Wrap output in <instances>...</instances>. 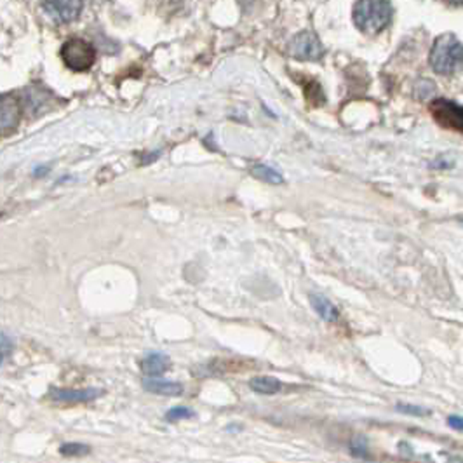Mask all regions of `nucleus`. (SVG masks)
<instances>
[{"instance_id": "f257e3e1", "label": "nucleus", "mask_w": 463, "mask_h": 463, "mask_svg": "<svg viewBox=\"0 0 463 463\" xmlns=\"http://www.w3.org/2000/svg\"><path fill=\"white\" fill-rule=\"evenodd\" d=\"M432 70L439 75H453L463 68V44L453 33L435 39L429 56Z\"/></svg>"}, {"instance_id": "f03ea898", "label": "nucleus", "mask_w": 463, "mask_h": 463, "mask_svg": "<svg viewBox=\"0 0 463 463\" xmlns=\"http://www.w3.org/2000/svg\"><path fill=\"white\" fill-rule=\"evenodd\" d=\"M390 0H357L353 6V23L364 33H378L392 21Z\"/></svg>"}, {"instance_id": "7ed1b4c3", "label": "nucleus", "mask_w": 463, "mask_h": 463, "mask_svg": "<svg viewBox=\"0 0 463 463\" xmlns=\"http://www.w3.org/2000/svg\"><path fill=\"white\" fill-rule=\"evenodd\" d=\"M61 58L70 70L85 72L94 65L96 49L84 39H70L63 44Z\"/></svg>"}, {"instance_id": "20e7f679", "label": "nucleus", "mask_w": 463, "mask_h": 463, "mask_svg": "<svg viewBox=\"0 0 463 463\" xmlns=\"http://www.w3.org/2000/svg\"><path fill=\"white\" fill-rule=\"evenodd\" d=\"M289 52L300 61H319L324 56V45L313 32L296 33L289 42Z\"/></svg>"}, {"instance_id": "39448f33", "label": "nucleus", "mask_w": 463, "mask_h": 463, "mask_svg": "<svg viewBox=\"0 0 463 463\" xmlns=\"http://www.w3.org/2000/svg\"><path fill=\"white\" fill-rule=\"evenodd\" d=\"M42 9L58 25L74 23L84 9V0H42Z\"/></svg>"}, {"instance_id": "423d86ee", "label": "nucleus", "mask_w": 463, "mask_h": 463, "mask_svg": "<svg viewBox=\"0 0 463 463\" xmlns=\"http://www.w3.org/2000/svg\"><path fill=\"white\" fill-rule=\"evenodd\" d=\"M21 117L23 108L19 99L12 94H0V134L16 131Z\"/></svg>"}, {"instance_id": "0eeeda50", "label": "nucleus", "mask_w": 463, "mask_h": 463, "mask_svg": "<svg viewBox=\"0 0 463 463\" xmlns=\"http://www.w3.org/2000/svg\"><path fill=\"white\" fill-rule=\"evenodd\" d=\"M432 114L438 119L439 124L444 127L463 131V108L455 105L453 101L438 99L432 103Z\"/></svg>"}, {"instance_id": "6e6552de", "label": "nucleus", "mask_w": 463, "mask_h": 463, "mask_svg": "<svg viewBox=\"0 0 463 463\" xmlns=\"http://www.w3.org/2000/svg\"><path fill=\"white\" fill-rule=\"evenodd\" d=\"M101 393L98 389H52L49 397L56 402H65V404H81L96 399Z\"/></svg>"}, {"instance_id": "1a4fd4ad", "label": "nucleus", "mask_w": 463, "mask_h": 463, "mask_svg": "<svg viewBox=\"0 0 463 463\" xmlns=\"http://www.w3.org/2000/svg\"><path fill=\"white\" fill-rule=\"evenodd\" d=\"M143 389L147 392L157 393V395H167V397H178L183 393V385L178 382H169V380H161L155 376H148L141 382Z\"/></svg>"}, {"instance_id": "9d476101", "label": "nucleus", "mask_w": 463, "mask_h": 463, "mask_svg": "<svg viewBox=\"0 0 463 463\" xmlns=\"http://www.w3.org/2000/svg\"><path fill=\"white\" fill-rule=\"evenodd\" d=\"M141 371L148 376H158L162 375L164 371H167L171 366V359L164 353H148L147 357H143L140 362Z\"/></svg>"}, {"instance_id": "9b49d317", "label": "nucleus", "mask_w": 463, "mask_h": 463, "mask_svg": "<svg viewBox=\"0 0 463 463\" xmlns=\"http://www.w3.org/2000/svg\"><path fill=\"white\" fill-rule=\"evenodd\" d=\"M310 303H312L313 310L319 313L320 319L327 320V322H333V320H336L340 317L338 309H336L327 298L320 296V294H312V296H310Z\"/></svg>"}, {"instance_id": "f8f14e48", "label": "nucleus", "mask_w": 463, "mask_h": 463, "mask_svg": "<svg viewBox=\"0 0 463 463\" xmlns=\"http://www.w3.org/2000/svg\"><path fill=\"white\" fill-rule=\"evenodd\" d=\"M249 389L258 393H263V395H272L282 389V383L274 376H258V378L251 380Z\"/></svg>"}, {"instance_id": "ddd939ff", "label": "nucleus", "mask_w": 463, "mask_h": 463, "mask_svg": "<svg viewBox=\"0 0 463 463\" xmlns=\"http://www.w3.org/2000/svg\"><path fill=\"white\" fill-rule=\"evenodd\" d=\"M251 173H253L254 178L265 181V183H270V185L284 183V178L280 176V173H277L274 167H269V165H263V164L254 165L253 169H251Z\"/></svg>"}, {"instance_id": "4468645a", "label": "nucleus", "mask_w": 463, "mask_h": 463, "mask_svg": "<svg viewBox=\"0 0 463 463\" xmlns=\"http://www.w3.org/2000/svg\"><path fill=\"white\" fill-rule=\"evenodd\" d=\"M61 455H68V456H75V455H85V453L91 451L88 444H81V442H68V444H63L59 448Z\"/></svg>"}, {"instance_id": "2eb2a0df", "label": "nucleus", "mask_w": 463, "mask_h": 463, "mask_svg": "<svg viewBox=\"0 0 463 463\" xmlns=\"http://www.w3.org/2000/svg\"><path fill=\"white\" fill-rule=\"evenodd\" d=\"M192 416H194V413L188 408H183V406H178V408H173L165 413V420L167 422H180V420H188Z\"/></svg>"}, {"instance_id": "dca6fc26", "label": "nucleus", "mask_w": 463, "mask_h": 463, "mask_svg": "<svg viewBox=\"0 0 463 463\" xmlns=\"http://www.w3.org/2000/svg\"><path fill=\"white\" fill-rule=\"evenodd\" d=\"M395 408H397V411L404 413V415H411V416H425V415H430L429 409H423V408H420V406L402 404V402H399V404H397Z\"/></svg>"}, {"instance_id": "f3484780", "label": "nucleus", "mask_w": 463, "mask_h": 463, "mask_svg": "<svg viewBox=\"0 0 463 463\" xmlns=\"http://www.w3.org/2000/svg\"><path fill=\"white\" fill-rule=\"evenodd\" d=\"M434 91H435V88H434V84H432V82L422 81V82H418V85H416V98L425 99V98H429V96L432 94Z\"/></svg>"}, {"instance_id": "a211bd4d", "label": "nucleus", "mask_w": 463, "mask_h": 463, "mask_svg": "<svg viewBox=\"0 0 463 463\" xmlns=\"http://www.w3.org/2000/svg\"><path fill=\"white\" fill-rule=\"evenodd\" d=\"M350 449H352L353 455L366 456V451H368V444H366V441H364L362 438H357V439H353L352 444H350Z\"/></svg>"}, {"instance_id": "6ab92c4d", "label": "nucleus", "mask_w": 463, "mask_h": 463, "mask_svg": "<svg viewBox=\"0 0 463 463\" xmlns=\"http://www.w3.org/2000/svg\"><path fill=\"white\" fill-rule=\"evenodd\" d=\"M448 423H449V426H451V429L463 432V416H449Z\"/></svg>"}, {"instance_id": "aec40b11", "label": "nucleus", "mask_w": 463, "mask_h": 463, "mask_svg": "<svg viewBox=\"0 0 463 463\" xmlns=\"http://www.w3.org/2000/svg\"><path fill=\"white\" fill-rule=\"evenodd\" d=\"M45 171H48V167H37L35 169V176H44Z\"/></svg>"}, {"instance_id": "412c9836", "label": "nucleus", "mask_w": 463, "mask_h": 463, "mask_svg": "<svg viewBox=\"0 0 463 463\" xmlns=\"http://www.w3.org/2000/svg\"><path fill=\"white\" fill-rule=\"evenodd\" d=\"M448 2L453 6H463V0H448Z\"/></svg>"}, {"instance_id": "4be33fe9", "label": "nucleus", "mask_w": 463, "mask_h": 463, "mask_svg": "<svg viewBox=\"0 0 463 463\" xmlns=\"http://www.w3.org/2000/svg\"><path fill=\"white\" fill-rule=\"evenodd\" d=\"M2 360H4V353L0 352V364H2Z\"/></svg>"}, {"instance_id": "5701e85b", "label": "nucleus", "mask_w": 463, "mask_h": 463, "mask_svg": "<svg viewBox=\"0 0 463 463\" xmlns=\"http://www.w3.org/2000/svg\"><path fill=\"white\" fill-rule=\"evenodd\" d=\"M462 221H463V220H462Z\"/></svg>"}]
</instances>
